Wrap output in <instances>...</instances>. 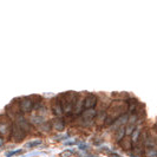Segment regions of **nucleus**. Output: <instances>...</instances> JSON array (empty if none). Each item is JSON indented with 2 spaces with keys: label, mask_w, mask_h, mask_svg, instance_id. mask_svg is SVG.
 Here are the masks:
<instances>
[{
  "label": "nucleus",
  "mask_w": 157,
  "mask_h": 157,
  "mask_svg": "<svg viewBox=\"0 0 157 157\" xmlns=\"http://www.w3.org/2000/svg\"><path fill=\"white\" fill-rule=\"evenodd\" d=\"M126 109H128V104L123 102H113L110 105L106 117H105V124L106 125H111L112 123H115L121 116H123L125 113Z\"/></svg>",
  "instance_id": "nucleus-1"
},
{
  "label": "nucleus",
  "mask_w": 157,
  "mask_h": 157,
  "mask_svg": "<svg viewBox=\"0 0 157 157\" xmlns=\"http://www.w3.org/2000/svg\"><path fill=\"white\" fill-rule=\"evenodd\" d=\"M11 137H12V140L16 142V143H18V142L23 141L24 138H25V136H26V134H25V131H24L23 129L20 128V126L18 125L17 123H14L13 125H12V129H11Z\"/></svg>",
  "instance_id": "nucleus-2"
},
{
  "label": "nucleus",
  "mask_w": 157,
  "mask_h": 157,
  "mask_svg": "<svg viewBox=\"0 0 157 157\" xmlns=\"http://www.w3.org/2000/svg\"><path fill=\"white\" fill-rule=\"evenodd\" d=\"M97 102H98L97 96L94 94H90L86 98L84 99V102H83V108H84L85 110H94V106L97 105Z\"/></svg>",
  "instance_id": "nucleus-3"
},
{
  "label": "nucleus",
  "mask_w": 157,
  "mask_h": 157,
  "mask_svg": "<svg viewBox=\"0 0 157 157\" xmlns=\"http://www.w3.org/2000/svg\"><path fill=\"white\" fill-rule=\"evenodd\" d=\"M19 106H20V110L23 111V112L27 113V112H31L34 105H33V102H32L31 98L25 97V98H21V99H20V104H19Z\"/></svg>",
  "instance_id": "nucleus-4"
},
{
  "label": "nucleus",
  "mask_w": 157,
  "mask_h": 157,
  "mask_svg": "<svg viewBox=\"0 0 157 157\" xmlns=\"http://www.w3.org/2000/svg\"><path fill=\"white\" fill-rule=\"evenodd\" d=\"M51 109H52V112L55 113L56 116H62L63 115V106H62V103H60V101L59 99H56V101H53V103H52V106H51Z\"/></svg>",
  "instance_id": "nucleus-5"
},
{
  "label": "nucleus",
  "mask_w": 157,
  "mask_h": 157,
  "mask_svg": "<svg viewBox=\"0 0 157 157\" xmlns=\"http://www.w3.org/2000/svg\"><path fill=\"white\" fill-rule=\"evenodd\" d=\"M94 117H96V111L94 110H85L82 113V118L85 122H91Z\"/></svg>",
  "instance_id": "nucleus-6"
},
{
  "label": "nucleus",
  "mask_w": 157,
  "mask_h": 157,
  "mask_svg": "<svg viewBox=\"0 0 157 157\" xmlns=\"http://www.w3.org/2000/svg\"><path fill=\"white\" fill-rule=\"evenodd\" d=\"M12 129L11 123L6 121V122H0V134L1 135H7Z\"/></svg>",
  "instance_id": "nucleus-7"
},
{
  "label": "nucleus",
  "mask_w": 157,
  "mask_h": 157,
  "mask_svg": "<svg viewBox=\"0 0 157 157\" xmlns=\"http://www.w3.org/2000/svg\"><path fill=\"white\" fill-rule=\"evenodd\" d=\"M52 126L55 128L57 131H63L64 128H65V123H64V121L62 118H56L55 121H53V123H52Z\"/></svg>",
  "instance_id": "nucleus-8"
},
{
  "label": "nucleus",
  "mask_w": 157,
  "mask_h": 157,
  "mask_svg": "<svg viewBox=\"0 0 157 157\" xmlns=\"http://www.w3.org/2000/svg\"><path fill=\"white\" fill-rule=\"evenodd\" d=\"M119 145L125 151H130V150L132 149V142H131L130 138H123L122 141L119 142Z\"/></svg>",
  "instance_id": "nucleus-9"
},
{
  "label": "nucleus",
  "mask_w": 157,
  "mask_h": 157,
  "mask_svg": "<svg viewBox=\"0 0 157 157\" xmlns=\"http://www.w3.org/2000/svg\"><path fill=\"white\" fill-rule=\"evenodd\" d=\"M145 157H157L156 147H145Z\"/></svg>",
  "instance_id": "nucleus-10"
},
{
  "label": "nucleus",
  "mask_w": 157,
  "mask_h": 157,
  "mask_svg": "<svg viewBox=\"0 0 157 157\" xmlns=\"http://www.w3.org/2000/svg\"><path fill=\"white\" fill-rule=\"evenodd\" d=\"M124 136H125V128H124V125L119 126L117 130V134H116V140L118 142H121L124 138Z\"/></svg>",
  "instance_id": "nucleus-11"
},
{
  "label": "nucleus",
  "mask_w": 157,
  "mask_h": 157,
  "mask_svg": "<svg viewBox=\"0 0 157 157\" xmlns=\"http://www.w3.org/2000/svg\"><path fill=\"white\" fill-rule=\"evenodd\" d=\"M140 137H141V130L140 129H135L134 131H132V136H131V142L132 143H137V142L140 141Z\"/></svg>",
  "instance_id": "nucleus-12"
},
{
  "label": "nucleus",
  "mask_w": 157,
  "mask_h": 157,
  "mask_svg": "<svg viewBox=\"0 0 157 157\" xmlns=\"http://www.w3.org/2000/svg\"><path fill=\"white\" fill-rule=\"evenodd\" d=\"M40 144H41V141H40V140H34V141L27 142L25 147L29 148V149H32V148H37V147H39Z\"/></svg>",
  "instance_id": "nucleus-13"
},
{
  "label": "nucleus",
  "mask_w": 157,
  "mask_h": 157,
  "mask_svg": "<svg viewBox=\"0 0 157 157\" xmlns=\"http://www.w3.org/2000/svg\"><path fill=\"white\" fill-rule=\"evenodd\" d=\"M20 154H23V149H16L12 150V151H7L5 155H6V157H13L17 156V155H20Z\"/></svg>",
  "instance_id": "nucleus-14"
},
{
  "label": "nucleus",
  "mask_w": 157,
  "mask_h": 157,
  "mask_svg": "<svg viewBox=\"0 0 157 157\" xmlns=\"http://www.w3.org/2000/svg\"><path fill=\"white\" fill-rule=\"evenodd\" d=\"M73 155V150L72 149H67V150H64L63 152H60V157H71Z\"/></svg>",
  "instance_id": "nucleus-15"
},
{
  "label": "nucleus",
  "mask_w": 157,
  "mask_h": 157,
  "mask_svg": "<svg viewBox=\"0 0 157 157\" xmlns=\"http://www.w3.org/2000/svg\"><path fill=\"white\" fill-rule=\"evenodd\" d=\"M50 128H51V126H50V124H47L46 122L41 123V124L39 125V129L41 130V131H44V132H47V131L50 130Z\"/></svg>",
  "instance_id": "nucleus-16"
},
{
  "label": "nucleus",
  "mask_w": 157,
  "mask_h": 157,
  "mask_svg": "<svg viewBox=\"0 0 157 157\" xmlns=\"http://www.w3.org/2000/svg\"><path fill=\"white\" fill-rule=\"evenodd\" d=\"M110 157H123V156H121L118 154H115V152H110Z\"/></svg>",
  "instance_id": "nucleus-17"
},
{
  "label": "nucleus",
  "mask_w": 157,
  "mask_h": 157,
  "mask_svg": "<svg viewBox=\"0 0 157 157\" xmlns=\"http://www.w3.org/2000/svg\"><path fill=\"white\" fill-rule=\"evenodd\" d=\"M2 145H4V140L0 137V147H2Z\"/></svg>",
  "instance_id": "nucleus-18"
}]
</instances>
